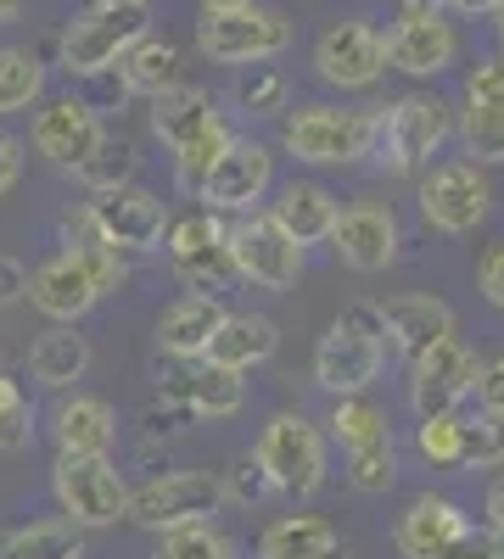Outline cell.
I'll return each mask as SVG.
<instances>
[{"mask_svg": "<svg viewBox=\"0 0 504 559\" xmlns=\"http://www.w3.org/2000/svg\"><path fill=\"white\" fill-rule=\"evenodd\" d=\"M152 134L168 146L179 191H191V197L202 191V179L213 174V163L236 146V129L224 123L213 96L197 90V84H179V90H168V96L152 102Z\"/></svg>", "mask_w": 504, "mask_h": 559, "instance_id": "cell-1", "label": "cell"}, {"mask_svg": "<svg viewBox=\"0 0 504 559\" xmlns=\"http://www.w3.org/2000/svg\"><path fill=\"white\" fill-rule=\"evenodd\" d=\"M387 369V313L382 302H353L326 336L314 342V386L331 397H364Z\"/></svg>", "mask_w": 504, "mask_h": 559, "instance_id": "cell-2", "label": "cell"}, {"mask_svg": "<svg viewBox=\"0 0 504 559\" xmlns=\"http://www.w3.org/2000/svg\"><path fill=\"white\" fill-rule=\"evenodd\" d=\"M253 459H258V471L269 476V487L281 498H314L331 476V437L303 408H281V414L263 419V431L253 442Z\"/></svg>", "mask_w": 504, "mask_h": 559, "instance_id": "cell-3", "label": "cell"}, {"mask_svg": "<svg viewBox=\"0 0 504 559\" xmlns=\"http://www.w3.org/2000/svg\"><path fill=\"white\" fill-rule=\"evenodd\" d=\"M281 152L308 168H353L376 157V107H331V102L292 107L281 123Z\"/></svg>", "mask_w": 504, "mask_h": 559, "instance_id": "cell-4", "label": "cell"}, {"mask_svg": "<svg viewBox=\"0 0 504 559\" xmlns=\"http://www.w3.org/2000/svg\"><path fill=\"white\" fill-rule=\"evenodd\" d=\"M146 34H152L146 0H141V7H102V0H90V7L73 12V23L62 28L57 62H62L68 79H102V73H113Z\"/></svg>", "mask_w": 504, "mask_h": 559, "instance_id": "cell-5", "label": "cell"}, {"mask_svg": "<svg viewBox=\"0 0 504 559\" xmlns=\"http://www.w3.org/2000/svg\"><path fill=\"white\" fill-rule=\"evenodd\" d=\"M292 17L281 7H263V0H247V7H219L197 17V51L219 68H258L274 62L292 45Z\"/></svg>", "mask_w": 504, "mask_h": 559, "instance_id": "cell-6", "label": "cell"}, {"mask_svg": "<svg viewBox=\"0 0 504 559\" xmlns=\"http://www.w3.org/2000/svg\"><path fill=\"white\" fill-rule=\"evenodd\" d=\"M454 134V107L426 90H409V96L376 107V157L392 174H421Z\"/></svg>", "mask_w": 504, "mask_h": 559, "instance_id": "cell-7", "label": "cell"}, {"mask_svg": "<svg viewBox=\"0 0 504 559\" xmlns=\"http://www.w3.org/2000/svg\"><path fill=\"white\" fill-rule=\"evenodd\" d=\"M51 498L79 532H102V526H118L129 515V487L118 476L113 453H57Z\"/></svg>", "mask_w": 504, "mask_h": 559, "instance_id": "cell-8", "label": "cell"}, {"mask_svg": "<svg viewBox=\"0 0 504 559\" xmlns=\"http://www.w3.org/2000/svg\"><path fill=\"white\" fill-rule=\"evenodd\" d=\"M224 503V481L213 471H163L141 487H129V526L141 532H179V526H197L213 521Z\"/></svg>", "mask_w": 504, "mask_h": 559, "instance_id": "cell-9", "label": "cell"}, {"mask_svg": "<svg viewBox=\"0 0 504 559\" xmlns=\"http://www.w3.org/2000/svg\"><path fill=\"white\" fill-rule=\"evenodd\" d=\"M231 224H224L219 213L197 207L186 218H174L168 224V236H163V252H168V269L186 280V292L197 297H224L236 286V263H231Z\"/></svg>", "mask_w": 504, "mask_h": 559, "instance_id": "cell-10", "label": "cell"}, {"mask_svg": "<svg viewBox=\"0 0 504 559\" xmlns=\"http://www.w3.org/2000/svg\"><path fill=\"white\" fill-rule=\"evenodd\" d=\"M415 202L437 236H471L493 213V185L477 163H432L415 185Z\"/></svg>", "mask_w": 504, "mask_h": 559, "instance_id": "cell-11", "label": "cell"}, {"mask_svg": "<svg viewBox=\"0 0 504 559\" xmlns=\"http://www.w3.org/2000/svg\"><path fill=\"white\" fill-rule=\"evenodd\" d=\"M224 241H231L236 280H247V286H258V292H292L297 286L303 247L269 218V207L231 218V236H224Z\"/></svg>", "mask_w": 504, "mask_h": 559, "instance_id": "cell-12", "label": "cell"}, {"mask_svg": "<svg viewBox=\"0 0 504 559\" xmlns=\"http://www.w3.org/2000/svg\"><path fill=\"white\" fill-rule=\"evenodd\" d=\"M314 73L326 79L342 96H359V90H376L387 68V34L364 17H348V23H331L326 34L314 39Z\"/></svg>", "mask_w": 504, "mask_h": 559, "instance_id": "cell-13", "label": "cell"}, {"mask_svg": "<svg viewBox=\"0 0 504 559\" xmlns=\"http://www.w3.org/2000/svg\"><path fill=\"white\" fill-rule=\"evenodd\" d=\"M96 229L124 252V258H146V252H163V236H168V202L146 185H118V191H96L84 202Z\"/></svg>", "mask_w": 504, "mask_h": 559, "instance_id": "cell-14", "label": "cell"}, {"mask_svg": "<svg viewBox=\"0 0 504 559\" xmlns=\"http://www.w3.org/2000/svg\"><path fill=\"white\" fill-rule=\"evenodd\" d=\"M477 369H482V358L460 336H443L437 347H426L409 364V408H415V419L454 414L477 392Z\"/></svg>", "mask_w": 504, "mask_h": 559, "instance_id": "cell-15", "label": "cell"}, {"mask_svg": "<svg viewBox=\"0 0 504 559\" xmlns=\"http://www.w3.org/2000/svg\"><path fill=\"white\" fill-rule=\"evenodd\" d=\"M269 191H274V146L236 134V146L224 152V157L213 163V174L202 179L197 202H202L208 213L242 218V213H258V202H263Z\"/></svg>", "mask_w": 504, "mask_h": 559, "instance_id": "cell-16", "label": "cell"}, {"mask_svg": "<svg viewBox=\"0 0 504 559\" xmlns=\"http://www.w3.org/2000/svg\"><path fill=\"white\" fill-rule=\"evenodd\" d=\"M28 140H34V152L51 163V168L79 174L90 157L107 146V123H102V112L90 107L84 96H57V102H45V107H39Z\"/></svg>", "mask_w": 504, "mask_h": 559, "instance_id": "cell-17", "label": "cell"}, {"mask_svg": "<svg viewBox=\"0 0 504 559\" xmlns=\"http://www.w3.org/2000/svg\"><path fill=\"white\" fill-rule=\"evenodd\" d=\"M331 252L353 274H382L403 252V224L387 202H353V207H342V218L331 229Z\"/></svg>", "mask_w": 504, "mask_h": 559, "instance_id": "cell-18", "label": "cell"}, {"mask_svg": "<svg viewBox=\"0 0 504 559\" xmlns=\"http://www.w3.org/2000/svg\"><path fill=\"white\" fill-rule=\"evenodd\" d=\"M102 297H107V292L96 286V274H90L84 258L68 252V247L28 269V308H34L39 319H51V324H79Z\"/></svg>", "mask_w": 504, "mask_h": 559, "instance_id": "cell-19", "label": "cell"}, {"mask_svg": "<svg viewBox=\"0 0 504 559\" xmlns=\"http://www.w3.org/2000/svg\"><path fill=\"white\" fill-rule=\"evenodd\" d=\"M460 62V34L443 12H403L387 34V68L403 79H437Z\"/></svg>", "mask_w": 504, "mask_h": 559, "instance_id": "cell-20", "label": "cell"}, {"mask_svg": "<svg viewBox=\"0 0 504 559\" xmlns=\"http://www.w3.org/2000/svg\"><path fill=\"white\" fill-rule=\"evenodd\" d=\"M466 526H471L466 509L454 503L448 492H415L403 503V515L392 521V548L403 559H437Z\"/></svg>", "mask_w": 504, "mask_h": 559, "instance_id": "cell-21", "label": "cell"}, {"mask_svg": "<svg viewBox=\"0 0 504 559\" xmlns=\"http://www.w3.org/2000/svg\"><path fill=\"white\" fill-rule=\"evenodd\" d=\"M269 218L308 252V247H319V241H331V229H337V218H342V202H337L319 179H286L281 191H274V202H269Z\"/></svg>", "mask_w": 504, "mask_h": 559, "instance_id": "cell-22", "label": "cell"}, {"mask_svg": "<svg viewBox=\"0 0 504 559\" xmlns=\"http://www.w3.org/2000/svg\"><path fill=\"white\" fill-rule=\"evenodd\" d=\"M382 313H387V342L415 364L426 347H437L443 336H454V308L443 302V297H432V292H403V297H387L382 302Z\"/></svg>", "mask_w": 504, "mask_h": 559, "instance_id": "cell-23", "label": "cell"}, {"mask_svg": "<svg viewBox=\"0 0 504 559\" xmlns=\"http://www.w3.org/2000/svg\"><path fill=\"white\" fill-rule=\"evenodd\" d=\"M224 308L219 297H197V292H186V297H174L163 313H157V353H168V358H179V364H197V358H208V342H213V331L224 324Z\"/></svg>", "mask_w": 504, "mask_h": 559, "instance_id": "cell-24", "label": "cell"}, {"mask_svg": "<svg viewBox=\"0 0 504 559\" xmlns=\"http://www.w3.org/2000/svg\"><path fill=\"white\" fill-rule=\"evenodd\" d=\"M274 347H281V324H274L269 313L231 308V313H224V324L213 331V342H208V364L247 376V369H258V364L274 358Z\"/></svg>", "mask_w": 504, "mask_h": 559, "instance_id": "cell-25", "label": "cell"}, {"mask_svg": "<svg viewBox=\"0 0 504 559\" xmlns=\"http://www.w3.org/2000/svg\"><path fill=\"white\" fill-rule=\"evenodd\" d=\"M51 442L57 453H113L118 442L113 403L90 392H62V403L51 408Z\"/></svg>", "mask_w": 504, "mask_h": 559, "instance_id": "cell-26", "label": "cell"}, {"mask_svg": "<svg viewBox=\"0 0 504 559\" xmlns=\"http://www.w3.org/2000/svg\"><path fill=\"white\" fill-rule=\"evenodd\" d=\"M90 364H96V347L90 336H79V324H51L28 347V381L45 392H73L90 376Z\"/></svg>", "mask_w": 504, "mask_h": 559, "instance_id": "cell-27", "label": "cell"}, {"mask_svg": "<svg viewBox=\"0 0 504 559\" xmlns=\"http://www.w3.org/2000/svg\"><path fill=\"white\" fill-rule=\"evenodd\" d=\"M163 397L186 403L197 419H236L247 408V381L236 369H219V364L197 358V364H186V376L163 386Z\"/></svg>", "mask_w": 504, "mask_h": 559, "instance_id": "cell-28", "label": "cell"}, {"mask_svg": "<svg viewBox=\"0 0 504 559\" xmlns=\"http://www.w3.org/2000/svg\"><path fill=\"white\" fill-rule=\"evenodd\" d=\"M258 559H348V543L326 515H281L258 532Z\"/></svg>", "mask_w": 504, "mask_h": 559, "instance_id": "cell-29", "label": "cell"}, {"mask_svg": "<svg viewBox=\"0 0 504 559\" xmlns=\"http://www.w3.org/2000/svg\"><path fill=\"white\" fill-rule=\"evenodd\" d=\"M118 73H124V84H129V96L157 102V96H168V90L186 84V57H179V45H168V39L146 34V39H141V45H134V51L118 62Z\"/></svg>", "mask_w": 504, "mask_h": 559, "instance_id": "cell-30", "label": "cell"}, {"mask_svg": "<svg viewBox=\"0 0 504 559\" xmlns=\"http://www.w3.org/2000/svg\"><path fill=\"white\" fill-rule=\"evenodd\" d=\"M0 559H84V532L68 515H45L0 532Z\"/></svg>", "mask_w": 504, "mask_h": 559, "instance_id": "cell-31", "label": "cell"}, {"mask_svg": "<svg viewBox=\"0 0 504 559\" xmlns=\"http://www.w3.org/2000/svg\"><path fill=\"white\" fill-rule=\"evenodd\" d=\"M62 236H68V252H79V258H84V269L96 274V286H102L107 297L129 280V258H124V252L102 236V229H96L90 207H79V213H68V218H62Z\"/></svg>", "mask_w": 504, "mask_h": 559, "instance_id": "cell-32", "label": "cell"}, {"mask_svg": "<svg viewBox=\"0 0 504 559\" xmlns=\"http://www.w3.org/2000/svg\"><path fill=\"white\" fill-rule=\"evenodd\" d=\"M326 437H331L342 453H359V448L392 442V419H387V408L371 403V397H337V408L326 414Z\"/></svg>", "mask_w": 504, "mask_h": 559, "instance_id": "cell-33", "label": "cell"}, {"mask_svg": "<svg viewBox=\"0 0 504 559\" xmlns=\"http://www.w3.org/2000/svg\"><path fill=\"white\" fill-rule=\"evenodd\" d=\"M454 134L466 146V163L504 168V107L499 102H466V112L454 118Z\"/></svg>", "mask_w": 504, "mask_h": 559, "instance_id": "cell-34", "label": "cell"}, {"mask_svg": "<svg viewBox=\"0 0 504 559\" xmlns=\"http://www.w3.org/2000/svg\"><path fill=\"white\" fill-rule=\"evenodd\" d=\"M45 96V62L28 45H0V118L28 112Z\"/></svg>", "mask_w": 504, "mask_h": 559, "instance_id": "cell-35", "label": "cell"}, {"mask_svg": "<svg viewBox=\"0 0 504 559\" xmlns=\"http://www.w3.org/2000/svg\"><path fill=\"white\" fill-rule=\"evenodd\" d=\"M152 559H242V543L224 532L219 521H197V526L163 532Z\"/></svg>", "mask_w": 504, "mask_h": 559, "instance_id": "cell-36", "label": "cell"}, {"mask_svg": "<svg viewBox=\"0 0 504 559\" xmlns=\"http://www.w3.org/2000/svg\"><path fill=\"white\" fill-rule=\"evenodd\" d=\"M236 107H242L247 118L292 112V84H286V73H281V68H269V62L242 68V79H236Z\"/></svg>", "mask_w": 504, "mask_h": 559, "instance_id": "cell-37", "label": "cell"}, {"mask_svg": "<svg viewBox=\"0 0 504 559\" xmlns=\"http://www.w3.org/2000/svg\"><path fill=\"white\" fill-rule=\"evenodd\" d=\"M415 453L432 464V471H460V453H466V414H432L415 426Z\"/></svg>", "mask_w": 504, "mask_h": 559, "instance_id": "cell-38", "label": "cell"}, {"mask_svg": "<svg viewBox=\"0 0 504 559\" xmlns=\"http://www.w3.org/2000/svg\"><path fill=\"white\" fill-rule=\"evenodd\" d=\"M348 487L364 498H382L398 487V442H376V448H359L348 453Z\"/></svg>", "mask_w": 504, "mask_h": 559, "instance_id": "cell-39", "label": "cell"}, {"mask_svg": "<svg viewBox=\"0 0 504 559\" xmlns=\"http://www.w3.org/2000/svg\"><path fill=\"white\" fill-rule=\"evenodd\" d=\"M134 168H141V152H134L129 140H113V134H107V146L79 168V179L90 185V197H96V191H118V185H134Z\"/></svg>", "mask_w": 504, "mask_h": 559, "instance_id": "cell-40", "label": "cell"}, {"mask_svg": "<svg viewBox=\"0 0 504 559\" xmlns=\"http://www.w3.org/2000/svg\"><path fill=\"white\" fill-rule=\"evenodd\" d=\"M460 471H504V414H471L466 419V453Z\"/></svg>", "mask_w": 504, "mask_h": 559, "instance_id": "cell-41", "label": "cell"}, {"mask_svg": "<svg viewBox=\"0 0 504 559\" xmlns=\"http://www.w3.org/2000/svg\"><path fill=\"white\" fill-rule=\"evenodd\" d=\"M219 481H224V503H263V498L274 492V487H269V476L258 471V459H253V453H242V459L231 464V471L219 476Z\"/></svg>", "mask_w": 504, "mask_h": 559, "instance_id": "cell-42", "label": "cell"}, {"mask_svg": "<svg viewBox=\"0 0 504 559\" xmlns=\"http://www.w3.org/2000/svg\"><path fill=\"white\" fill-rule=\"evenodd\" d=\"M28 437H34V408H28V397L0 403V453H23Z\"/></svg>", "mask_w": 504, "mask_h": 559, "instance_id": "cell-43", "label": "cell"}, {"mask_svg": "<svg viewBox=\"0 0 504 559\" xmlns=\"http://www.w3.org/2000/svg\"><path fill=\"white\" fill-rule=\"evenodd\" d=\"M437 559H504V532H493V526H482V532L466 526Z\"/></svg>", "mask_w": 504, "mask_h": 559, "instance_id": "cell-44", "label": "cell"}, {"mask_svg": "<svg viewBox=\"0 0 504 559\" xmlns=\"http://www.w3.org/2000/svg\"><path fill=\"white\" fill-rule=\"evenodd\" d=\"M466 102H499L504 107V57H488L466 73Z\"/></svg>", "mask_w": 504, "mask_h": 559, "instance_id": "cell-45", "label": "cell"}, {"mask_svg": "<svg viewBox=\"0 0 504 559\" xmlns=\"http://www.w3.org/2000/svg\"><path fill=\"white\" fill-rule=\"evenodd\" d=\"M477 403L488 414H504V353H488L477 369Z\"/></svg>", "mask_w": 504, "mask_h": 559, "instance_id": "cell-46", "label": "cell"}, {"mask_svg": "<svg viewBox=\"0 0 504 559\" xmlns=\"http://www.w3.org/2000/svg\"><path fill=\"white\" fill-rule=\"evenodd\" d=\"M23 140L17 134H7V129H0V202H7L12 191H17V179H23Z\"/></svg>", "mask_w": 504, "mask_h": 559, "instance_id": "cell-47", "label": "cell"}, {"mask_svg": "<svg viewBox=\"0 0 504 559\" xmlns=\"http://www.w3.org/2000/svg\"><path fill=\"white\" fill-rule=\"evenodd\" d=\"M17 302H28V269L12 252H0V308H17Z\"/></svg>", "mask_w": 504, "mask_h": 559, "instance_id": "cell-48", "label": "cell"}, {"mask_svg": "<svg viewBox=\"0 0 504 559\" xmlns=\"http://www.w3.org/2000/svg\"><path fill=\"white\" fill-rule=\"evenodd\" d=\"M477 286H482V297L504 313V241H499V247H493V252L477 263Z\"/></svg>", "mask_w": 504, "mask_h": 559, "instance_id": "cell-49", "label": "cell"}, {"mask_svg": "<svg viewBox=\"0 0 504 559\" xmlns=\"http://www.w3.org/2000/svg\"><path fill=\"white\" fill-rule=\"evenodd\" d=\"M482 515H488V526H493V532H504V476L488 487V498H482Z\"/></svg>", "mask_w": 504, "mask_h": 559, "instance_id": "cell-50", "label": "cell"}, {"mask_svg": "<svg viewBox=\"0 0 504 559\" xmlns=\"http://www.w3.org/2000/svg\"><path fill=\"white\" fill-rule=\"evenodd\" d=\"M504 0H448V12H460V17H499Z\"/></svg>", "mask_w": 504, "mask_h": 559, "instance_id": "cell-51", "label": "cell"}, {"mask_svg": "<svg viewBox=\"0 0 504 559\" xmlns=\"http://www.w3.org/2000/svg\"><path fill=\"white\" fill-rule=\"evenodd\" d=\"M398 7H403V12H443L448 0H398Z\"/></svg>", "mask_w": 504, "mask_h": 559, "instance_id": "cell-52", "label": "cell"}, {"mask_svg": "<svg viewBox=\"0 0 504 559\" xmlns=\"http://www.w3.org/2000/svg\"><path fill=\"white\" fill-rule=\"evenodd\" d=\"M17 12H23V0H0V23H12Z\"/></svg>", "mask_w": 504, "mask_h": 559, "instance_id": "cell-53", "label": "cell"}, {"mask_svg": "<svg viewBox=\"0 0 504 559\" xmlns=\"http://www.w3.org/2000/svg\"><path fill=\"white\" fill-rule=\"evenodd\" d=\"M202 12H219V7H247V0H197Z\"/></svg>", "mask_w": 504, "mask_h": 559, "instance_id": "cell-54", "label": "cell"}, {"mask_svg": "<svg viewBox=\"0 0 504 559\" xmlns=\"http://www.w3.org/2000/svg\"><path fill=\"white\" fill-rule=\"evenodd\" d=\"M493 28H499V57H504V7H499V17H493Z\"/></svg>", "mask_w": 504, "mask_h": 559, "instance_id": "cell-55", "label": "cell"}, {"mask_svg": "<svg viewBox=\"0 0 504 559\" xmlns=\"http://www.w3.org/2000/svg\"><path fill=\"white\" fill-rule=\"evenodd\" d=\"M102 7H141V0H102Z\"/></svg>", "mask_w": 504, "mask_h": 559, "instance_id": "cell-56", "label": "cell"}, {"mask_svg": "<svg viewBox=\"0 0 504 559\" xmlns=\"http://www.w3.org/2000/svg\"><path fill=\"white\" fill-rule=\"evenodd\" d=\"M0 369H7V364H0Z\"/></svg>", "mask_w": 504, "mask_h": 559, "instance_id": "cell-57", "label": "cell"}]
</instances>
